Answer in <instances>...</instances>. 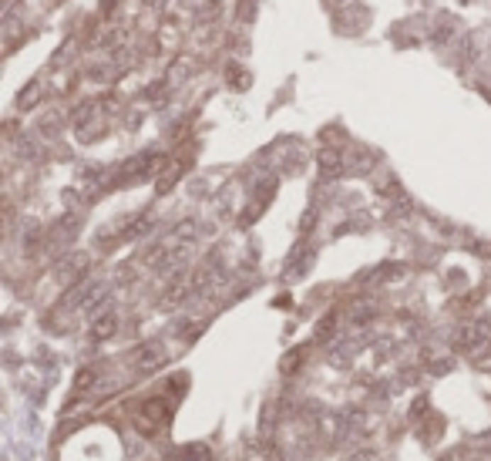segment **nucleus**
Returning a JSON list of instances; mask_svg holds the SVG:
<instances>
[{
	"label": "nucleus",
	"instance_id": "obj_1",
	"mask_svg": "<svg viewBox=\"0 0 491 461\" xmlns=\"http://www.w3.org/2000/svg\"><path fill=\"white\" fill-rule=\"evenodd\" d=\"M168 418V401H162V397H148V401H142L138 404V411H135V418H131V424H135V431L145 438H152L162 431V424H165Z\"/></svg>",
	"mask_w": 491,
	"mask_h": 461
},
{
	"label": "nucleus",
	"instance_id": "obj_2",
	"mask_svg": "<svg viewBox=\"0 0 491 461\" xmlns=\"http://www.w3.org/2000/svg\"><path fill=\"white\" fill-rule=\"evenodd\" d=\"M165 364V350H162V344H145L135 350V371L138 374H152L158 371Z\"/></svg>",
	"mask_w": 491,
	"mask_h": 461
},
{
	"label": "nucleus",
	"instance_id": "obj_3",
	"mask_svg": "<svg viewBox=\"0 0 491 461\" xmlns=\"http://www.w3.org/2000/svg\"><path fill=\"white\" fill-rule=\"evenodd\" d=\"M316 166H320V175L324 179H336L343 172V155L336 152V148H324V152L316 155Z\"/></svg>",
	"mask_w": 491,
	"mask_h": 461
},
{
	"label": "nucleus",
	"instance_id": "obj_4",
	"mask_svg": "<svg viewBox=\"0 0 491 461\" xmlns=\"http://www.w3.org/2000/svg\"><path fill=\"white\" fill-rule=\"evenodd\" d=\"M481 344H485V333H481L478 327H458V333H454V347H458V350L475 354Z\"/></svg>",
	"mask_w": 491,
	"mask_h": 461
},
{
	"label": "nucleus",
	"instance_id": "obj_5",
	"mask_svg": "<svg viewBox=\"0 0 491 461\" xmlns=\"http://www.w3.org/2000/svg\"><path fill=\"white\" fill-rule=\"evenodd\" d=\"M182 172H185V162H179V158H175V162H168V166L162 168V172H158V179H155V192H158V195L168 192V189H172V185H175V182L182 179Z\"/></svg>",
	"mask_w": 491,
	"mask_h": 461
},
{
	"label": "nucleus",
	"instance_id": "obj_6",
	"mask_svg": "<svg viewBox=\"0 0 491 461\" xmlns=\"http://www.w3.org/2000/svg\"><path fill=\"white\" fill-rule=\"evenodd\" d=\"M115 330H118L115 313H104V317H98V320L91 323V337H94V340H108Z\"/></svg>",
	"mask_w": 491,
	"mask_h": 461
},
{
	"label": "nucleus",
	"instance_id": "obj_7",
	"mask_svg": "<svg viewBox=\"0 0 491 461\" xmlns=\"http://www.w3.org/2000/svg\"><path fill=\"white\" fill-rule=\"evenodd\" d=\"M182 461H212V451H209V445H189L182 451Z\"/></svg>",
	"mask_w": 491,
	"mask_h": 461
},
{
	"label": "nucleus",
	"instance_id": "obj_8",
	"mask_svg": "<svg viewBox=\"0 0 491 461\" xmlns=\"http://www.w3.org/2000/svg\"><path fill=\"white\" fill-rule=\"evenodd\" d=\"M299 364H303V350H293V354H286L283 374H293V367H299Z\"/></svg>",
	"mask_w": 491,
	"mask_h": 461
},
{
	"label": "nucleus",
	"instance_id": "obj_9",
	"mask_svg": "<svg viewBox=\"0 0 491 461\" xmlns=\"http://www.w3.org/2000/svg\"><path fill=\"white\" fill-rule=\"evenodd\" d=\"M91 381H94V371H91V367H84V371L78 374V391H88Z\"/></svg>",
	"mask_w": 491,
	"mask_h": 461
},
{
	"label": "nucleus",
	"instance_id": "obj_10",
	"mask_svg": "<svg viewBox=\"0 0 491 461\" xmlns=\"http://www.w3.org/2000/svg\"><path fill=\"white\" fill-rule=\"evenodd\" d=\"M34 102H38V85H31V91L21 94V108H27V104H34Z\"/></svg>",
	"mask_w": 491,
	"mask_h": 461
}]
</instances>
